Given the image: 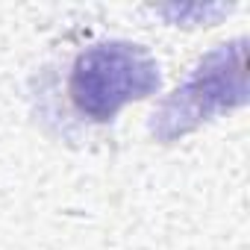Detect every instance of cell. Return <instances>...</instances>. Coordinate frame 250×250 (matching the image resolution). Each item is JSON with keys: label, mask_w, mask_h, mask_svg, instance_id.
I'll return each mask as SVG.
<instances>
[{"label": "cell", "mask_w": 250, "mask_h": 250, "mask_svg": "<svg viewBox=\"0 0 250 250\" xmlns=\"http://www.w3.org/2000/svg\"><path fill=\"white\" fill-rule=\"evenodd\" d=\"M159 88V65L147 47L100 42L85 47L68 74V97L88 121H112L127 103Z\"/></svg>", "instance_id": "6da1fadb"}, {"label": "cell", "mask_w": 250, "mask_h": 250, "mask_svg": "<svg viewBox=\"0 0 250 250\" xmlns=\"http://www.w3.org/2000/svg\"><path fill=\"white\" fill-rule=\"evenodd\" d=\"M215 62L218 68H209L200 65V71L183 85L174 91V97L162 106V112L156 115L159 121L153 124V130H159L162 124H168V130L162 133L165 139L177 136V133H186L191 130L194 124H200V118H209L215 109H227L229 103H238L241 100V91H244V65L235 62L229 71H227V62H229V53L227 50H218L215 53Z\"/></svg>", "instance_id": "7a4b0ae2"}]
</instances>
